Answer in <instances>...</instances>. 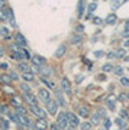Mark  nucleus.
I'll list each match as a JSON object with an SVG mask.
<instances>
[{
    "mask_svg": "<svg viewBox=\"0 0 129 130\" xmlns=\"http://www.w3.org/2000/svg\"><path fill=\"white\" fill-rule=\"evenodd\" d=\"M19 124L22 126L23 129H28V130H33L35 129V121L28 117L26 114H23V116H19Z\"/></svg>",
    "mask_w": 129,
    "mask_h": 130,
    "instance_id": "1",
    "label": "nucleus"
},
{
    "mask_svg": "<svg viewBox=\"0 0 129 130\" xmlns=\"http://www.w3.org/2000/svg\"><path fill=\"white\" fill-rule=\"evenodd\" d=\"M29 110H31V113H32L33 116L41 117V119H46V111H45V108L39 107L38 104H35V106H29Z\"/></svg>",
    "mask_w": 129,
    "mask_h": 130,
    "instance_id": "2",
    "label": "nucleus"
},
{
    "mask_svg": "<svg viewBox=\"0 0 129 130\" xmlns=\"http://www.w3.org/2000/svg\"><path fill=\"white\" fill-rule=\"evenodd\" d=\"M57 124L61 127V130H65L68 127V119H67V113H60L57 116Z\"/></svg>",
    "mask_w": 129,
    "mask_h": 130,
    "instance_id": "3",
    "label": "nucleus"
},
{
    "mask_svg": "<svg viewBox=\"0 0 129 130\" xmlns=\"http://www.w3.org/2000/svg\"><path fill=\"white\" fill-rule=\"evenodd\" d=\"M46 106V111L49 113V114H52V116H55L57 111H58V103H57V100H49V101L45 104Z\"/></svg>",
    "mask_w": 129,
    "mask_h": 130,
    "instance_id": "4",
    "label": "nucleus"
},
{
    "mask_svg": "<svg viewBox=\"0 0 129 130\" xmlns=\"http://www.w3.org/2000/svg\"><path fill=\"white\" fill-rule=\"evenodd\" d=\"M38 100H39V101H42V103H48L51 100V94H49V91H48V90H45V88H41L39 90V91H38Z\"/></svg>",
    "mask_w": 129,
    "mask_h": 130,
    "instance_id": "5",
    "label": "nucleus"
},
{
    "mask_svg": "<svg viewBox=\"0 0 129 130\" xmlns=\"http://www.w3.org/2000/svg\"><path fill=\"white\" fill-rule=\"evenodd\" d=\"M31 61H32V65H36V67H44V65H46V59L42 55H38V54H33L31 56Z\"/></svg>",
    "mask_w": 129,
    "mask_h": 130,
    "instance_id": "6",
    "label": "nucleus"
},
{
    "mask_svg": "<svg viewBox=\"0 0 129 130\" xmlns=\"http://www.w3.org/2000/svg\"><path fill=\"white\" fill-rule=\"evenodd\" d=\"M61 91L64 94H70L71 93V83H70V79L67 77H62L61 78Z\"/></svg>",
    "mask_w": 129,
    "mask_h": 130,
    "instance_id": "7",
    "label": "nucleus"
},
{
    "mask_svg": "<svg viewBox=\"0 0 129 130\" xmlns=\"http://www.w3.org/2000/svg\"><path fill=\"white\" fill-rule=\"evenodd\" d=\"M67 119H68V126L70 127H77L80 124L79 117L75 116L73 111H67Z\"/></svg>",
    "mask_w": 129,
    "mask_h": 130,
    "instance_id": "8",
    "label": "nucleus"
},
{
    "mask_svg": "<svg viewBox=\"0 0 129 130\" xmlns=\"http://www.w3.org/2000/svg\"><path fill=\"white\" fill-rule=\"evenodd\" d=\"M13 42L18 43V45H20V46H26V45H28V41H26L25 35H22L20 32H16L13 35Z\"/></svg>",
    "mask_w": 129,
    "mask_h": 130,
    "instance_id": "9",
    "label": "nucleus"
},
{
    "mask_svg": "<svg viewBox=\"0 0 129 130\" xmlns=\"http://www.w3.org/2000/svg\"><path fill=\"white\" fill-rule=\"evenodd\" d=\"M23 100L28 103L29 106H35V104H38V95H33L32 93H26V94H23Z\"/></svg>",
    "mask_w": 129,
    "mask_h": 130,
    "instance_id": "10",
    "label": "nucleus"
},
{
    "mask_svg": "<svg viewBox=\"0 0 129 130\" xmlns=\"http://www.w3.org/2000/svg\"><path fill=\"white\" fill-rule=\"evenodd\" d=\"M54 68H51V67H48V65H44V67H41L39 68V74H41V77H51V75H54Z\"/></svg>",
    "mask_w": 129,
    "mask_h": 130,
    "instance_id": "11",
    "label": "nucleus"
},
{
    "mask_svg": "<svg viewBox=\"0 0 129 130\" xmlns=\"http://www.w3.org/2000/svg\"><path fill=\"white\" fill-rule=\"evenodd\" d=\"M46 127H48V121H46V119L38 117V120H35V130H46Z\"/></svg>",
    "mask_w": 129,
    "mask_h": 130,
    "instance_id": "12",
    "label": "nucleus"
},
{
    "mask_svg": "<svg viewBox=\"0 0 129 130\" xmlns=\"http://www.w3.org/2000/svg\"><path fill=\"white\" fill-rule=\"evenodd\" d=\"M55 100H57V103H58L61 107H65V106H67V101H65L64 94H62V91H61V90H58V88L55 90Z\"/></svg>",
    "mask_w": 129,
    "mask_h": 130,
    "instance_id": "13",
    "label": "nucleus"
},
{
    "mask_svg": "<svg viewBox=\"0 0 129 130\" xmlns=\"http://www.w3.org/2000/svg\"><path fill=\"white\" fill-rule=\"evenodd\" d=\"M65 52H67V45H65V43H61L60 46L57 48V51L54 52V58L60 59V58H62V56L65 55Z\"/></svg>",
    "mask_w": 129,
    "mask_h": 130,
    "instance_id": "14",
    "label": "nucleus"
},
{
    "mask_svg": "<svg viewBox=\"0 0 129 130\" xmlns=\"http://www.w3.org/2000/svg\"><path fill=\"white\" fill-rule=\"evenodd\" d=\"M41 83H42V84H45V85H46V88L54 90V91L57 90V84L54 83V81H51V79H48L46 77H41Z\"/></svg>",
    "mask_w": 129,
    "mask_h": 130,
    "instance_id": "15",
    "label": "nucleus"
},
{
    "mask_svg": "<svg viewBox=\"0 0 129 130\" xmlns=\"http://www.w3.org/2000/svg\"><path fill=\"white\" fill-rule=\"evenodd\" d=\"M16 68H18V71H20V72H28V71H32V68H31L26 62H23V61H19L18 65H16Z\"/></svg>",
    "mask_w": 129,
    "mask_h": 130,
    "instance_id": "16",
    "label": "nucleus"
},
{
    "mask_svg": "<svg viewBox=\"0 0 129 130\" xmlns=\"http://www.w3.org/2000/svg\"><path fill=\"white\" fill-rule=\"evenodd\" d=\"M9 9L10 7H0V22H5L9 19Z\"/></svg>",
    "mask_w": 129,
    "mask_h": 130,
    "instance_id": "17",
    "label": "nucleus"
},
{
    "mask_svg": "<svg viewBox=\"0 0 129 130\" xmlns=\"http://www.w3.org/2000/svg\"><path fill=\"white\" fill-rule=\"evenodd\" d=\"M22 79L23 81H26V83H31L35 79V74H33L32 71H28V72H22Z\"/></svg>",
    "mask_w": 129,
    "mask_h": 130,
    "instance_id": "18",
    "label": "nucleus"
},
{
    "mask_svg": "<svg viewBox=\"0 0 129 130\" xmlns=\"http://www.w3.org/2000/svg\"><path fill=\"white\" fill-rule=\"evenodd\" d=\"M81 41H83L81 35L80 33H74L73 36H71V39H70V43L71 45H79V43H81Z\"/></svg>",
    "mask_w": 129,
    "mask_h": 130,
    "instance_id": "19",
    "label": "nucleus"
},
{
    "mask_svg": "<svg viewBox=\"0 0 129 130\" xmlns=\"http://www.w3.org/2000/svg\"><path fill=\"white\" fill-rule=\"evenodd\" d=\"M113 68H115V65L112 64V62H106V64H103V65H101V71H103L105 74L113 72Z\"/></svg>",
    "mask_w": 129,
    "mask_h": 130,
    "instance_id": "20",
    "label": "nucleus"
},
{
    "mask_svg": "<svg viewBox=\"0 0 129 130\" xmlns=\"http://www.w3.org/2000/svg\"><path fill=\"white\" fill-rule=\"evenodd\" d=\"M116 22H118V16H116V13H110L109 16L106 18V20H105V23L106 25H115Z\"/></svg>",
    "mask_w": 129,
    "mask_h": 130,
    "instance_id": "21",
    "label": "nucleus"
},
{
    "mask_svg": "<svg viewBox=\"0 0 129 130\" xmlns=\"http://www.w3.org/2000/svg\"><path fill=\"white\" fill-rule=\"evenodd\" d=\"M84 7H86V5H84V0H79V6H77V16H79V18H83Z\"/></svg>",
    "mask_w": 129,
    "mask_h": 130,
    "instance_id": "22",
    "label": "nucleus"
},
{
    "mask_svg": "<svg viewBox=\"0 0 129 130\" xmlns=\"http://www.w3.org/2000/svg\"><path fill=\"white\" fill-rule=\"evenodd\" d=\"M77 113H79L80 117H84V119L90 116V111H88L87 107H79V108H77Z\"/></svg>",
    "mask_w": 129,
    "mask_h": 130,
    "instance_id": "23",
    "label": "nucleus"
},
{
    "mask_svg": "<svg viewBox=\"0 0 129 130\" xmlns=\"http://www.w3.org/2000/svg\"><path fill=\"white\" fill-rule=\"evenodd\" d=\"M0 83L5 84V85H10L12 84V78H10L9 74H2L0 75Z\"/></svg>",
    "mask_w": 129,
    "mask_h": 130,
    "instance_id": "24",
    "label": "nucleus"
},
{
    "mask_svg": "<svg viewBox=\"0 0 129 130\" xmlns=\"http://www.w3.org/2000/svg\"><path fill=\"white\" fill-rule=\"evenodd\" d=\"M100 114L99 113H94V114H92V117H90V123H92L93 126H97L100 124Z\"/></svg>",
    "mask_w": 129,
    "mask_h": 130,
    "instance_id": "25",
    "label": "nucleus"
},
{
    "mask_svg": "<svg viewBox=\"0 0 129 130\" xmlns=\"http://www.w3.org/2000/svg\"><path fill=\"white\" fill-rule=\"evenodd\" d=\"M7 117H9L10 121H13V123H19V114L16 111H9V113H7Z\"/></svg>",
    "mask_w": 129,
    "mask_h": 130,
    "instance_id": "26",
    "label": "nucleus"
},
{
    "mask_svg": "<svg viewBox=\"0 0 129 130\" xmlns=\"http://www.w3.org/2000/svg\"><path fill=\"white\" fill-rule=\"evenodd\" d=\"M113 72H115V75H118V77H123L125 70H123V67H120V65H115V68H113Z\"/></svg>",
    "mask_w": 129,
    "mask_h": 130,
    "instance_id": "27",
    "label": "nucleus"
},
{
    "mask_svg": "<svg viewBox=\"0 0 129 130\" xmlns=\"http://www.w3.org/2000/svg\"><path fill=\"white\" fill-rule=\"evenodd\" d=\"M10 106L13 107H19V106H22V103H20V100H19V97H16V95H13V97L10 98Z\"/></svg>",
    "mask_w": 129,
    "mask_h": 130,
    "instance_id": "28",
    "label": "nucleus"
},
{
    "mask_svg": "<svg viewBox=\"0 0 129 130\" xmlns=\"http://www.w3.org/2000/svg\"><path fill=\"white\" fill-rule=\"evenodd\" d=\"M115 52V58H123L125 55H126V51H125V48H118Z\"/></svg>",
    "mask_w": 129,
    "mask_h": 130,
    "instance_id": "29",
    "label": "nucleus"
},
{
    "mask_svg": "<svg viewBox=\"0 0 129 130\" xmlns=\"http://www.w3.org/2000/svg\"><path fill=\"white\" fill-rule=\"evenodd\" d=\"M93 124L90 121H83V123H80V130H92Z\"/></svg>",
    "mask_w": 129,
    "mask_h": 130,
    "instance_id": "30",
    "label": "nucleus"
},
{
    "mask_svg": "<svg viewBox=\"0 0 129 130\" xmlns=\"http://www.w3.org/2000/svg\"><path fill=\"white\" fill-rule=\"evenodd\" d=\"M20 90H22V93H23V94H26V93H31V87H29V84L26 83V81L20 84Z\"/></svg>",
    "mask_w": 129,
    "mask_h": 130,
    "instance_id": "31",
    "label": "nucleus"
},
{
    "mask_svg": "<svg viewBox=\"0 0 129 130\" xmlns=\"http://www.w3.org/2000/svg\"><path fill=\"white\" fill-rule=\"evenodd\" d=\"M6 36H9V28L0 26V38H6Z\"/></svg>",
    "mask_w": 129,
    "mask_h": 130,
    "instance_id": "32",
    "label": "nucleus"
},
{
    "mask_svg": "<svg viewBox=\"0 0 129 130\" xmlns=\"http://www.w3.org/2000/svg\"><path fill=\"white\" fill-rule=\"evenodd\" d=\"M15 111L18 113L19 116H23V114H26V108L23 106H19V107H15Z\"/></svg>",
    "mask_w": 129,
    "mask_h": 130,
    "instance_id": "33",
    "label": "nucleus"
},
{
    "mask_svg": "<svg viewBox=\"0 0 129 130\" xmlns=\"http://www.w3.org/2000/svg\"><path fill=\"white\" fill-rule=\"evenodd\" d=\"M106 106H107L109 110H115V108H116V101H115V100H107Z\"/></svg>",
    "mask_w": 129,
    "mask_h": 130,
    "instance_id": "34",
    "label": "nucleus"
},
{
    "mask_svg": "<svg viewBox=\"0 0 129 130\" xmlns=\"http://www.w3.org/2000/svg\"><path fill=\"white\" fill-rule=\"evenodd\" d=\"M96 9H97V5H96V3H94V2H93V3H90V5L87 6V12H88V14H92Z\"/></svg>",
    "mask_w": 129,
    "mask_h": 130,
    "instance_id": "35",
    "label": "nucleus"
},
{
    "mask_svg": "<svg viewBox=\"0 0 129 130\" xmlns=\"http://www.w3.org/2000/svg\"><path fill=\"white\" fill-rule=\"evenodd\" d=\"M120 84L123 87H129V78L128 77H120Z\"/></svg>",
    "mask_w": 129,
    "mask_h": 130,
    "instance_id": "36",
    "label": "nucleus"
},
{
    "mask_svg": "<svg viewBox=\"0 0 129 130\" xmlns=\"http://www.w3.org/2000/svg\"><path fill=\"white\" fill-rule=\"evenodd\" d=\"M115 123H116L118 126H119L120 129H122V127H126V121H123L122 119H116V120H115Z\"/></svg>",
    "mask_w": 129,
    "mask_h": 130,
    "instance_id": "37",
    "label": "nucleus"
},
{
    "mask_svg": "<svg viewBox=\"0 0 129 130\" xmlns=\"http://www.w3.org/2000/svg\"><path fill=\"white\" fill-rule=\"evenodd\" d=\"M9 75H10V78H12V81H18V79H19L18 72H15V71H10V72H9Z\"/></svg>",
    "mask_w": 129,
    "mask_h": 130,
    "instance_id": "38",
    "label": "nucleus"
},
{
    "mask_svg": "<svg viewBox=\"0 0 129 130\" xmlns=\"http://www.w3.org/2000/svg\"><path fill=\"white\" fill-rule=\"evenodd\" d=\"M9 111L10 110H9V107L7 106H0V113H2V114H7Z\"/></svg>",
    "mask_w": 129,
    "mask_h": 130,
    "instance_id": "39",
    "label": "nucleus"
},
{
    "mask_svg": "<svg viewBox=\"0 0 129 130\" xmlns=\"http://www.w3.org/2000/svg\"><path fill=\"white\" fill-rule=\"evenodd\" d=\"M119 6H120V2H119V0H113V2H112V9H113V10H116Z\"/></svg>",
    "mask_w": 129,
    "mask_h": 130,
    "instance_id": "40",
    "label": "nucleus"
},
{
    "mask_svg": "<svg viewBox=\"0 0 129 130\" xmlns=\"http://www.w3.org/2000/svg\"><path fill=\"white\" fill-rule=\"evenodd\" d=\"M110 126H112L110 119H105V129H106V130H109V129H110Z\"/></svg>",
    "mask_w": 129,
    "mask_h": 130,
    "instance_id": "41",
    "label": "nucleus"
},
{
    "mask_svg": "<svg viewBox=\"0 0 129 130\" xmlns=\"http://www.w3.org/2000/svg\"><path fill=\"white\" fill-rule=\"evenodd\" d=\"M93 23H94V25H100V23H103V19H100V18H93Z\"/></svg>",
    "mask_w": 129,
    "mask_h": 130,
    "instance_id": "42",
    "label": "nucleus"
},
{
    "mask_svg": "<svg viewBox=\"0 0 129 130\" xmlns=\"http://www.w3.org/2000/svg\"><path fill=\"white\" fill-rule=\"evenodd\" d=\"M49 130H61V127L57 124V123H54V124H51V126H49Z\"/></svg>",
    "mask_w": 129,
    "mask_h": 130,
    "instance_id": "43",
    "label": "nucleus"
},
{
    "mask_svg": "<svg viewBox=\"0 0 129 130\" xmlns=\"http://www.w3.org/2000/svg\"><path fill=\"white\" fill-rule=\"evenodd\" d=\"M83 30H84V26H83V25H77V26H75V32H77V33L83 32Z\"/></svg>",
    "mask_w": 129,
    "mask_h": 130,
    "instance_id": "44",
    "label": "nucleus"
},
{
    "mask_svg": "<svg viewBox=\"0 0 129 130\" xmlns=\"http://www.w3.org/2000/svg\"><path fill=\"white\" fill-rule=\"evenodd\" d=\"M103 55H105V52L103 51H96L94 52V56H96V58H101Z\"/></svg>",
    "mask_w": 129,
    "mask_h": 130,
    "instance_id": "45",
    "label": "nucleus"
},
{
    "mask_svg": "<svg viewBox=\"0 0 129 130\" xmlns=\"http://www.w3.org/2000/svg\"><path fill=\"white\" fill-rule=\"evenodd\" d=\"M122 36H123V38H129V29H123V32H122Z\"/></svg>",
    "mask_w": 129,
    "mask_h": 130,
    "instance_id": "46",
    "label": "nucleus"
},
{
    "mask_svg": "<svg viewBox=\"0 0 129 130\" xmlns=\"http://www.w3.org/2000/svg\"><path fill=\"white\" fill-rule=\"evenodd\" d=\"M99 114L103 116V117H106V110H105V108H99Z\"/></svg>",
    "mask_w": 129,
    "mask_h": 130,
    "instance_id": "47",
    "label": "nucleus"
},
{
    "mask_svg": "<svg viewBox=\"0 0 129 130\" xmlns=\"http://www.w3.org/2000/svg\"><path fill=\"white\" fill-rule=\"evenodd\" d=\"M123 48H129V39H125L123 41Z\"/></svg>",
    "mask_w": 129,
    "mask_h": 130,
    "instance_id": "48",
    "label": "nucleus"
},
{
    "mask_svg": "<svg viewBox=\"0 0 129 130\" xmlns=\"http://www.w3.org/2000/svg\"><path fill=\"white\" fill-rule=\"evenodd\" d=\"M2 127H3V130H7V127H9V124H7V121H3V124H2Z\"/></svg>",
    "mask_w": 129,
    "mask_h": 130,
    "instance_id": "49",
    "label": "nucleus"
},
{
    "mask_svg": "<svg viewBox=\"0 0 129 130\" xmlns=\"http://www.w3.org/2000/svg\"><path fill=\"white\" fill-rule=\"evenodd\" d=\"M107 58H109V59L115 58V52H109V54H107Z\"/></svg>",
    "mask_w": 129,
    "mask_h": 130,
    "instance_id": "50",
    "label": "nucleus"
},
{
    "mask_svg": "<svg viewBox=\"0 0 129 130\" xmlns=\"http://www.w3.org/2000/svg\"><path fill=\"white\" fill-rule=\"evenodd\" d=\"M0 68H2V70H6V68H7V64H0Z\"/></svg>",
    "mask_w": 129,
    "mask_h": 130,
    "instance_id": "51",
    "label": "nucleus"
},
{
    "mask_svg": "<svg viewBox=\"0 0 129 130\" xmlns=\"http://www.w3.org/2000/svg\"><path fill=\"white\" fill-rule=\"evenodd\" d=\"M125 29H129V19L125 22Z\"/></svg>",
    "mask_w": 129,
    "mask_h": 130,
    "instance_id": "52",
    "label": "nucleus"
},
{
    "mask_svg": "<svg viewBox=\"0 0 129 130\" xmlns=\"http://www.w3.org/2000/svg\"><path fill=\"white\" fill-rule=\"evenodd\" d=\"M3 55H5V51H3V48H0V58H2Z\"/></svg>",
    "mask_w": 129,
    "mask_h": 130,
    "instance_id": "53",
    "label": "nucleus"
},
{
    "mask_svg": "<svg viewBox=\"0 0 129 130\" xmlns=\"http://www.w3.org/2000/svg\"><path fill=\"white\" fill-rule=\"evenodd\" d=\"M5 3H6V0H0V7H3V6H5Z\"/></svg>",
    "mask_w": 129,
    "mask_h": 130,
    "instance_id": "54",
    "label": "nucleus"
},
{
    "mask_svg": "<svg viewBox=\"0 0 129 130\" xmlns=\"http://www.w3.org/2000/svg\"><path fill=\"white\" fill-rule=\"evenodd\" d=\"M125 97H126V95H123V94H122V95L119 97V100H120V101H125Z\"/></svg>",
    "mask_w": 129,
    "mask_h": 130,
    "instance_id": "55",
    "label": "nucleus"
},
{
    "mask_svg": "<svg viewBox=\"0 0 129 130\" xmlns=\"http://www.w3.org/2000/svg\"><path fill=\"white\" fill-rule=\"evenodd\" d=\"M126 119H128V121H129V111L126 113Z\"/></svg>",
    "mask_w": 129,
    "mask_h": 130,
    "instance_id": "56",
    "label": "nucleus"
},
{
    "mask_svg": "<svg viewBox=\"0 0 129 130\" xmlns=\"http://www.w3.org/2000/svg\"><path fill=\"white\" fill-rule=\"evenodd\" d=\"M126 98H128V100H129V94H128V95H126Z\"/></svg>",
    "mask_w": 129,
    "mask_h": 130,
    "instance_id": "57",
    "label": "nucleus"
},
{
    "mask_svg": "<svg viewBox=\"0 0 129 130\" xmlns=\"http://www.w3.org/2000/svg\"><path fill=\"white\" fill-rule=\"evenodd\" d=\"M123 2H129V0H123Z\"/></svg>",
    "mask_w": 129,
    "mask_h": 130,
    "instance_id": "58",
    "label": "nucleus"
},
{
    "mask_svg": "<svg viewBox=\"0 0 129 130\" xmlns=\"http://www.w3.org/2000/svg\"><path fill=\"white\" fill-rule=\"evenodd\" d=\"M120 130H123V129H120Z\"/></svg>",
    "mask_w": 129,
    "mask_h": 130,
    "instance_id": "59",
    "label": "nucleus"
}]
</instances>
